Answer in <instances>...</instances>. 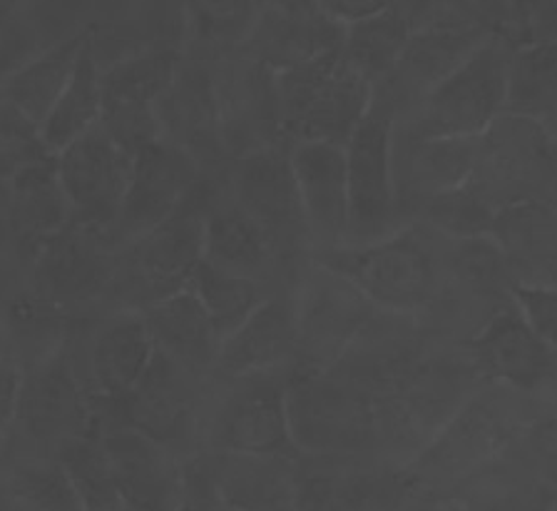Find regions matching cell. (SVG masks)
Segmentation results:
<instances>
[{"label":"cell","mask_w":557,"mask_h":511,"mask_svg":"<svg viewBox=\"0 0 557 511\" xmlns=\"http://www.w3.org/2000/svg\"><path fill=\"white\" fill-rule=\"evenodd\" d=\"M278 130L299 143L342 145L371 110V83L344 50L274 75Z\"/></svg>","instance_id":"1"},{"label":"cell","mask_w":557,"mask_h":511,"mask_svg":"<svg viewBox=\"0 0 557 511\" xmlns=\"http://www.w3.org/2000/svg\"><path fill=\"white\" fill-rule=\"evenodd\" d=\"M510 48L487 36L458 71L425 95L418 141H481L508 110Z\"/></svg>","instance_id":"2"},{"label":"cell","mask_w":557,"mask_h":511,"mask_svg":"<svg viewBox=\"0 0 557 511\" xmlns=\"http://www.w3.org/2000/svg\"><path fill=\"white\" fill-rule=\"evenodd\" d=\"M324 267L342 275L373 307L408 315L429 305L438 267L421 232L404 230L361 247L331 250Z\"/></svg>","instance_id":"3"},{"label":"cell","mask_w":557,"mask_h":511,"mask_svg":"<svg viewBox=\"0 0 557 511\" xmlns=\"http://www.w3.org/2000/svg\"><path fill=\"white\" fill-rule=\"evenodd\" d=\"M346 153L348 235L351 245H373L394 235L398 183L394 168V123L388 110H369Z\"/></svg>","instance_id":"4"},{"label":"cell","mask_w":557,"mask_h":511,"mask_svg":"<svg viewBox=\"0 0 557 511\" xmlns=\"http://www.w3.org/2000/svg\"><path fill=\"white\" fill-rule=\"evenodd\" d=\"M518 435L516 406L505 394H483L466 402L416 457L418 479L466 482L491 466Z\"/></svg>","instance_id":"5"},{"label":"cell","mask_w":557,"mask_h":511,"mask_svg":"<svg viewBox=\"0 0 557 511\" xmlns=\"http://www.w3.org/2000/svg\"><path fill=\"white\" fill-rule=\"evenodd\" d=\"M177 68L180 56L174 50L152 48L122 58L102 71L100 127L133 160L143 147L162 141L154 108Z\"/></svg>","instance_id":"6"},{"label":"cell","mask_w":557,"mask_h":511,"mask_svg":"<svg viewBox=\"0 0 557 511\" xmlns=\"http://www.w3.org/2000/svg\"><path fill=\"white\" fill-rule=\"evenodd\" d=\"M296 452H356L376 437L373 402L342 385L301 375L284 389Z\"/></svg>","instance_id":"7"},{"label":"cell","mask_w":557,"mask_h":511,"mask_svg":"<svg viewBox=\"0 0 557 511\" xmlns=\"http://www.w3.org/2000/svg\"><path fill=\"white\" fill-rule=\"evenodd\" d=\"M60 187L83 230H112L125 200L133 158L98 125L55 155Z\"/></svg>","instance_id":"8"},{"label":"cell","mask_w":557,"mask_h":511,"mask_svg":"<svg viewBox=\"0 0 557 511\" xmlns=\"http://www.w3.org/2000/svg\"><path fill=\"white\" fill-rule=\"evenodd\" d=\"M15 424L38 441L65 445L98 435V410L63 354L23 372Z\"/></svg>","instance_id":"9"},{"label":"cell","mask_w":557,"mask_h":511,"mask_svg":"<svg viewBox=\"0 0 557 511\" xmlns=\"http://www.w3.org/2000/svg\"><path fill=\"white\" fill-rule=\"evenodd\" d=\"M197 183V160L177 145L157 141L133 160L129 185L115 228L117 238L133 245L168 222L185 205Z\"/></svg>","instance_id":"10"},{"label":"cell","mask_w":557,"mask_h":511,"mask_svg":"<svg viewBox=\"0 0 557 511\" xmlns=\"http://www.w3.org/2000/svg\"><path fill=\"white\" fill-rule=\"evenodd\" d=\"M237 389L209 429L212 454L289 459L296 454L289 419H286L284 389L267 377L242 379Z\"/></svg>","instance_id":"11"},{"label":"cell","mask_w":557,"mask_h":511,"mask_svg":"<svg viewBox=\"0 0 557 511\" xmlns=\"http://www.w3.org/2000/svg\"><path fill=\"white\" fill-rule=\"evenodd\" d=\"M371 302L351 282L324 267L311 277L301 302L294 307L299 352L313 367L342 360L354 337L371 319Z\"/></svg>","instance_id":"12"},{"label":"cell","mask_w":557,"mask_h":511,"mask_svg":"<svg viewBox=\"0 0 557 511\" xmlns=\"http://www.w3.org/2000/svg\"><path fill=\"white\" fill-rule=\"evenodd\" d=\"M346 28L321 11L319 3H282L259 11L244 40V53L269 73H286L344 48Z\"/></svg>","instance_id":"13"},{"label":"cell","mask_w":557,"mask_h":511,"mask_svg":"<svg viewBox=\"0 0 557 511\" xmlns=\"http://www.w3.org/2000/svg\"><path fill=\"white\" fill-rule=\"evenodd\" d=\"M112 406L115 427L133 429L154 445L170 449L172 454H177L180 445H185L191 435L195 394L189 389V375L157 350L139 385Z\"/></svg>","instance_id":"14"},{"label":"cell","mask_w":557,"mask_h":511,"mask_svg":"<svg viewBox=\"0 0 557 511\" xmlns=\"http://www.w3.org/2000/svg\"><path fill=\"white\" fill-rule=\"evenodd\" d=\"M100 441L127 511H174L180 499L182 462L127 427H100Z\"/></svg>","instance_id":"15"},{"label":"cell","mask_w":557,"mask_h":511,"mask_svg":"<svg viewBox=\"0 0 557 511\" xmlns=\"http://www.w3.org/2000/svg\"><path fill=\"white\" fill-rule=\"evenodd\" d=\"M304 224L321 245L338 250L348 235L346 153L342 145L299 143L289 155Z\"/></svg>","instance_id":"16"},{"label":"cell","mask_w":557,"mask_h":511,"mask_svg":"<svg viewBox=\"0 0 557 511\" xmlns=\"http://www.w3.org/2000/svg\"><path fill=\"white\" fill-rule=\"evenodd\" d=\"M205 215L180 210L172 218L129 245V270L143 284L150 305L185 290L195 267L202 263Z\"/></svg>","instance_id":"17"},{"label":"cell","mask_w":557,"mask_h":511,"mask_svg":"<svg viewBox=\"0 0 557 511\" xmlns=\"http://www.w3.org/2000/svg\"><path fill=\"white\" fill-rule=\"evenodd\" d=\"M154 112L162 141L177 145L195 160L216 153L224 143L216 85L202 65L180 63Z\"/></svg>","instance_id":"18"},{"label":"cell","mask_w":557,"mask_h":511,"mask_svg":"<svg viewBox=\"0 0 557 511\" xmlns=\"http://www.w3.org/2000/svg\"><path fill=\"white\" fill-rule=\"evenodd\" d=\"M299 352L294 307L282 300H264L244 325L220 342L216 369L232 379L264 377Z\"/></svg>","instance_id":"19"},{"label":"cell","mask_w":557,"mask_h":511,"mask_svg":"<svg viewBox=\"0 0 557 511\" xmlns=\"http://www.w3.org/2000/svg\"><path fill=\"white\" fill-rule=\"evenodd\" d=\"M154 344L139 315L112 319L95 334L87 372H90L92 404L112 406L125 400L150 369Z\"/></svg>","instance_id":"20"},{"label":"cell","mask_w":557,"mask_h":511,"mask_svg":"<svg viewBox=\"0 0 557 511\" xmlns=\"http://www.w3.org/2000/svg\"><path fill=\"white\" fill-rule=\"evenodd\" d=\"M485 25L466 19V13L448 15L429 11V19L416 25L408 38L396 71L404 73L413 85H425L429 95L435 85L458 71L466 60L487 40Z\"/></svg>","instance_id":"21"},{"label":"cell","mask_w":557,"mask_h":511,"mask_svg":"<svg viewBox=\"0 0 557 511\" xmlns=\"http://www.w3.org/2000/svg\"><path fill=\"white\" fill-rule=\"evenodd\" d=\"M473 352L495 382L530 392L555 369V350L540 340L518 312H500L475 337Z\"/></svg>","instance_id":"22"},{"label":"cell","mask_w":557,"mask_h":511,"mask_svg":"<svg viewBox=\"0 0 557 511\" xmlns=\"http://www.w3.org/2000/svg\"><path fill=\"white\" fill-rule=\"evenodd\" d=\"M139 317L150 332L154 350L174 362L182 372L199 375L216 365L220 340H216L205 307L199 305L189 288L152 302Z\"/></svg>","instance_id":"23"},{"label":"cell","mask_w":557,"mask_h":511,"mask_svg":"<svg viewBox=\"0 0 557 511\" xmlns=\"http://www.w3.org/2000/svg\"><path fill=\"white\" fill-rule=\"evenodd\" d=\"M237 205L264 230L269 242L278 232L304 224L289 155L276 147L247 155L237 172Z\"/></svg>","instance_id":"24"},{"label":"cell","mask_w":557,"mask_h":511,"mask_svg":"<svg viewBox=\"0 0 557 511\" xmlns=\"http://www.w3.org/2000/svg\"><path fill=\"white\" fill-rule=\"evenodd\" d=\"M102 115V68L98 63L95 38L85 40L77 58L75 71L70 75L63 95L50 110L46 123L38 127V135L50 155L63 153L67 145L81 141L85 133L100 125Z\"/></svg>","instance_id":"25"},{"label":"cell","mask_w":557,"mask_h":511,"mask_svg":"<svg viewBox=\"0 0 557 511\" xmlns=\"http://www.w3.org/2000/svg\"><path fill=\"white\" fill-rule=\"evenodd\" d=\"M87 38H90V31L75 33L42 56L25 60V65L5 81V102L21 112L33 127L46 123L50 110L55 108Z\"/></svg>","instance_id":"26"},{"label":"cell","mask_w":557,"mask_h":511,"mask_svg":"<svg viewBox=\"0 0 557 511\" xmlns=\"http://www.w3.org/2000/svg\"><path fill=\"white\" fill-rule=\"evenodd\" d=\"M450 504L460 511H557V487L537 470L491 464L460 482Z\"/></svg>","instance_id":"27"},{"label":"cell","mask_w":557,"mask_h":511,"mask_svg":"<svg viewBox=\"0 0 557 511\" xmlns=\"http://www.w3.org/2000/svg\"><path fill=\"white\" fill-rule=\"evenodd\" d=\"M209 464L226 509H289L294 476L284 470V459L209 454Z\"/></svg>","instance_id":"28"},{"label":"cell","mask_w":557,"mask_h":511,"mask_svg":"<svg viewBox=\"0 0 557 511\" xmlns=\"http://www.w3.org/2000/svg\"><path fill=\"white\" fill-rule=\"evenodd\" d=\"M272 255L264 230L239 205L205 215L202 263L226 275L257 280Z\"/></svg>","instance_id":"29"},{"label":"cell","mask_w":557,"mask_h":511,"mask_svg":"<svg viewBox=\"0 0 557 511\" xmlns=\"http://www.w3.org/2000/svg\"><path fill=\"white\" fill-rule=\"evenodd\" d=\"M413 31L416 11H406V5L391 3L383 13L346 28L342 50L356 71L371 83L373 77L396 71Z\"/></svg>","instance_id":"30"},{"label":"cell","mask_w":557,"mask_h":511,"mask_svg":"<svg viewBox=\"0 0 557 511\" xmlns=\"http://www.w3.org/2000/svg\"><path fill=\"white\" fill-rule=\"evenodd\" d=\"M491 235L512 263L550 270L557 267V218L537 203H512L495 212Z\"/></svg>","instance_id":"31"},{"label":"cell","mask_w":557,"mask_h":511,"mask_svg":"<svg viewBox=\"0 0 557 511\" xmlns=\"http://www.w3.org/2000/svg\"><path fill=\"white\" fill-rule=\"evenodd\" d=\"M187 288L195 292L199 305L205 307L220 342H224L232 332H237L244 319L264 302L257 280L220 272L207 263H199L195 267Z\"/></svg>","instance_id":"32"},{"label":"cell","mask_w":557,"mask_h":511,"mask_svg":"<svg viewBox=\"0 0 557 511\" xmlns=\"http://www.w3.org/2000/svg\"><path fill=\"white\" fill-rule=\"evenodd\" d=\"M58 464L63 466L70 484L81 497L83 511H117L122 507L115 474L104 454L100 431L90 437L70 439L58 447Z\"/></svg>","instance_id":"33"},{"label":"cell","mask_w":557,"mask_h":511,"mask_svg":"<svg viewBox=\"0 0 557 511\" xmlns=\"http://www.w3.org/2000/svg\"><path fill=\"white\" fill-rule=\"evenodd\" d=\"M13 210L30 232H58L65 228L67 220H73L58 180L55 155L17 170Z\"/></svg>","instance_id":"34"},{"label":"cell","mask_w":557,"mask_h":511,"mask_svg":"<svg viewBox=\"0 0 557 511\" xmlns=\"http://www.w3.org/2000/svg\"><path fill=\"white\" fill-rule=\"evenodd\" d=\"M408 170L425 200L466 187L478 170V141H418Z\"/></svg>","instance_id":"35"},{"label":"cell","mask_w":557,"mask_h":511,"mask_svg":"<svg viewBox=\"0 0 557 511\" xmlns=\"http://www.w3.org/2000/svg\"><path fill=\"white\" fill-rule=\"evenodd\" d=\"M3 482L23 511H83L81 497L58 459L17 462Z\"/></svg>","instance_id":"36"},{"label":"cell","mask_w":557,"mask_h":511,"mask_svg":"<svg viewBox=\"0 0 557 511\" xmlns=\"http://www.w3.org/2000/svg\"><path fill=\"white\" fill-rule=\"evenodd\" d=\"M187 36L197 48L226 50L232 46H244L251 28L257 23V5L249 3H202L191 5Z\"/></svg>","instance_id":"37"},{"label":"cell","mask_w":557,"mask_h":511,"mask_svg":"<svg viewBox=\"0 0 557 511\" xmlns=\"http://www.w3.org/2000/svg\"><path fill=\"white\" fill-rule=\"evenodd\" d=\"M46 250L40 270L55 292L77 294L100 280L102 259L92 253L95 247L85 238H55Z\"/></svg>","instance_id":"38"},{"label":"cell","mask_w":557,"mask_h":511,"mask_svg":"<svg viewBox=\"0 0 557 511\" xmlns=\"http://www.w3.org/2000/svg\"><path fill=\"white\" fill-rule=\"evenodd\" d=\"M425 218L460 240H478L491 235L495 215L483 197L466 185L425 200Z\"/></svg>","instance_id":"39"},{"label":"cell","mask_w":557,"mask_h":511,"mask_svg":"<svg viewBox=\"0 0 557 511\" xmlns=\"http://www.w3.org/2000/svg\"><path fill=\"white\" fill-rule=\"evenodd\" d=\"M512 300L518 305V315L522 317L533 332L547 348L557 352V288L555 284H533L516 282L512 284Z\"/></svg>","instance_id":"40"},{"label":"cell","mask_w":557,"mask_h":511,"mask_svg":"<svg viewBox=\"0 0 557 511\" xmlns=\"http://www.w3.org/2000/svg\"><path fill=\"white\" fill-rule=\"evenodd\" d=\"M174 511H230L209 457H195L182 462L180 499Z\"/></svg>","instance_id":"41"},{"label":"cell","mask_w":557,"mask_h":511,"mask_svg":"<svg viewBox=\"0 0 557 511\" xmlns=\"http://www.w3.org/2000/svg\"><path fill=\"white\" fill-rule=\"evenodd\" d=\"M21 379H23L21 367L8 360H0V439L15 427Z\"/></svg>","instance_id":"42"},{"label":"cell","mask_w":557,"mask_h":511,"mask_svg":"<svg viewBox=\"0 0 557 511\" xmlns=\"http://www.w3.org/2000/svg\"><path fill=\"white\" fill-rule=\"evenodd\" d=\"M391 3H379V0H331V3H319L331 21L342 25V28H351V25L369 21L373 15L386 11Z\"/></svg>","instance_id":"43"},{"label":"cell","mask_w":557,"mask_h":511,"mask_svg":"<svg viewBox=\"0 0 557 511\" xmlns=\"http://www.w3.org/2000/svg\"><path fill=\"white\" fill-rule=\"evenodd\" d=\"M533 452L545 464V479L557 487V414L533 429Z\"/></svg>","instance_id":"44"},{"label":"cell","mask_w":557,"mask_h":511,"mask_svg":"<svg viewBox=\"0 0 557 511\" xmlns=\"http://www.w3.org/2000/svg\"><path fill=\"white\" fill-rule=\"evenodd\" d=\"M388 511H448L446 504H438L425 494H404Z\"/></svg>","instance_id":"45"},{"label":"cell","mask_w":557,"mask_h":511,"mask_svg":"<svg viewBox=\"0 0 557 511\" xmlns=\"http://www.w3.org/2000/svg\"><path fill=\"white\" fill-rule=\"evenodd\" d=\"M11 8H13V5H5V3H3V5H0V33H3V31H5V25H8V19H11V13H13V11H11Z\"/></svg>","instance_id":"46"},{"label":"cell","mask_w":557,"mask_h":511,"mask_svg":"<svg viewBox=\"0 0 557 511\" xmlns=\"http://www.w3.org/2000/svg\"><path fill=\"white\" fill-rule=\"evenodd\" d=\"M230 511H242V509H230ZM259 511H292V509H259Z\"/></svg>","instance_id":"47"},{"label":"cell","mask_w":557,"mask_h":511,"mask_svg":"<svg viewBox=\"0 0 557 511\" xmlns=\"http://www.w3.org/2000/svg\"><path fill=\"white\" fill-rule=\"evenodd\" d=\"M446 509H448V511H460L458 507H453V504H450V501H446Z\"/></svg>","instance_id":"48"},{"label":"cell","mask_w":557,"mask_h":511,"mask_svg":"<svg viewBox=\"0 0 557 511\" xmlns=\"http://www.w3.org/2000/svg\"><path fill=\"white\" fill-rule=\"evenodd\" d=\"M117 511H127V509H117Z\"/></svg>","instance_id":"49"}]
</instances>
